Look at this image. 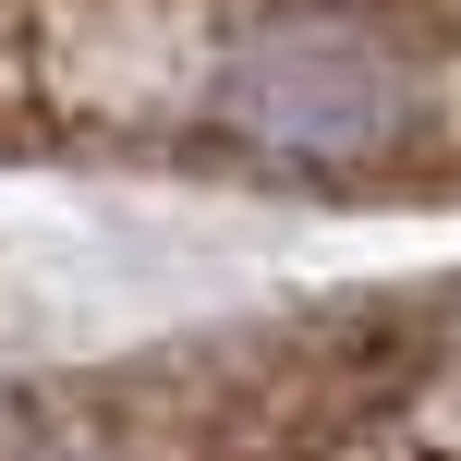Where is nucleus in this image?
I'll return each instance as SVG.
<instances>
[{
    "label": "nucleus",
    "mask_w": 461,
    "mask_h": 461,
    "mask_svg": "<svg viewBox=\"0 0 461 461\" xmlns=\"http://www.w3.org/2000/svg\"><path fill=\"white\" fill-rule=\"evenodd\" d=\"M219 122L279 158H365L413 122V73L365 24H267V37H230Z\"/></svg>",
    "instance_id": "nucleus-1"
}]
</instances>
